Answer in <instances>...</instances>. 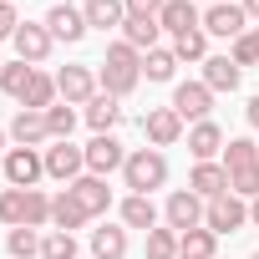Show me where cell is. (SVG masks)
I'll list each match as a JSON object with an SVG mask.
<instances>
[{"instance_id": "cell-29", "label": "cell", "mask_w": 259, "mask_h": 259, "mask_svg": "<svg viewBox=\"0 0 259 259\" xmlns=\"http://www.w3.org/2000/svg\"><path fill=\"white\" fill-rule=\"evenodd\" d=\"M173 71H178L173 46H153V51L143 56V76H148V81H173Z\"/></svg>"}, {"instance_id": "cell-46", "label": "cell", "mask_w": 259, "mask_h": 259, "mask_svg": "<svg viewBox=\"0 0 259 259\" xmlns=\"http://www.w3.org/2000/svg\"><path fill=\"white\" fill-rule=\"evenodd\" d=\"M0 66H6V61H0Z\"/></svg>"}, {"instance_id": "cell-45", "label": "cell", "mask_w": 259, "mask_h": 259, "mask_svg": "<svg viewBox=\"0 0 259 259\" xmlns=\"http://www.w3.org/2000/svg\"><path fill=\"white\" fill-rule=\"evenodd\" d=\"M249 259H259V249H254V254H249Z\"/></svg>"}, {"instance_id": "cell-48", "label": "cell", "mask_w": 259, "mask_h": 259, "mask_svg": "<svg viewBox=\"0 0 259 259\" xmlns=\"http://www.w3.org/2000/svg\"><path fill=\"white\" fill-rule=\"evenodd\" d=\"M178 259H183V254H178Z\"/></svg>"}, {"instance_id": "cell-32", "label": "cell", "mask_w": 259, "mask_h": 259, "mask_svg": "<svg viewBox=\"0 0 259 259\" xmlns=\"http://www.w3.org/2000/svg\"><path fill=\"white\" fill-rule=\"evenodd\" d=\"M71 127H76V112H71V102H56V107H46V133H51V143H66V138H71Z\"/></svg>"}, {"instance_id": "cell-36", "label": "cell", "mask_w": 259, "mask_h": 259, "mask_svg": "<svg viewBox=\"0 0 259 259\" xmlns=\"http://www.w3.org/2000/svg\"><path fill=\"white\" fill-rule=\"evenodd\" d=\"M148 259H178V229H148Z\"/></svg>"}, {"instance_id": "cell-30", "label": "cell", "mask_w": 259, "mask_h": 259, "mask_svg": "<svg viewBox=\"0 0 259 259\" xmlns=\"http://www.w3.org/2000/svg\"><path fill=\"white\" fill-rule=\"evenodd\" d=\"M56 76H46V71H36V81L26 87V97H21V107H31V112H46V107H56Z\"/></svg>"}, {"instance_id": "cell-34", "label": "cell", "mask_w": 259, "mask_h": 259, "mask_svg": "<svg viewBox=\"0 0 259 259\" xmlns=\"http://www.w3.org/2000/svg\"><path fill=\"white\" fill-rule=\"evenodd\" d=\"M6 249H11V259H41V234L36 229H11Z\"/></svg>"}, {"instance_id": "cell-8", "label": "cell", "mask_w": 259, "mask_h": 259, "mask_svg": "<svg viewBox=\"0 0 259 259\" xmlns=\"http://www.w3.org/2000/svg\"><path fill=\"white\" fill-rule=\"evenodd\" d=\"M56 92H61V102L87 107V102L102 92V81H97V71H92V66H61V71H56Z\"/></svg>"}, {"instance_id": "cell-37", "label": "cell", "mask_w": 259, "mask_h": 259, "mask_svg": "<svg viewBox=\"0 0 259 259\" xmlns=\"http://www.w3.org/2000/svg\"><path fill=\"white\" fill-rule=\"evenodd\" d=\"M229 193H239L244 203H249V198H259V163H254V168H239V173H229Z\"/></svg>"}, {"instance_id": "cell-43", "label": "cell", "mask_w": 259, "mask_h": 259, "mask_svg": "<svg viewBox=\"0 0 259 259\" xmlns=\"http://www.w3.org/2000/svg\"><path fill=\"white\" fill-rule=\"evenodd\" d=\"M249 46H254V56H259V26H249Z\"/></svg>"}, {"instance_id": "cell-44", "label": "cell", "mask_w": 259, "mask_h": 259, "mask_svg": "<svg viewBox=\"0 0 259 259\" xmlns=\"http://www.w3.org/2000/svg\"><path fill=\"white\" fill-rule=\"evenodd\" d=\"M6 143H11V133H6V127H0V153H6Z\"/></svg>"}, {"instance_id": "cell-15", "label": "cell", "mask_w": 259, "mask_h": 259, "mask_svg": "<svg viewBox=\"0 0 259 259\" xmlns=\"http://www.w3.org/2000/svg\"><path fill=\"white\" fill-rule=\"evenodd\" d=\"M46 31H51V41H66V46H76L92 26H87V16L76 11V6H51L46 11Z\"/></svg>"}, {"instance_id": "cell-16", "label": "cell", "mask_w": 259, "mask_h": 259, "mask_svg": "<svg viewBox=\"0 0 259 259\" xmlns=\"http://www.w3.org/2000/svg\"><path fill=\"white\" fill-rule=\"evenodd\" d=\"M224 143H229V138H224V127H219L213 117L188 127V153H193V163H213V158L224 153Z\"/></svg>"}, {"instance_id": "cell-17", "label": "cell", "mask_w": 259, "mask_h": 259, "mask_svg": "<svg viewBox=\"0 0 259 259\" xmlns=\"http://www.w3.org/2000/svg\"><path fill=\"white\" fill-rule=\"evenodd\" d=\"M158 26H163V36H188V31H203V16H198V6L193 0H168L163 6V16H158Z\"/></svg>"}, {"instance_id": "cell-39", "label": "cell", "mask_w": 259, "mask_h": 259, "mask_svg": "<svg viewBox=\"0 0 259 259\" xmlns=\"http://www.w3.org/2000/svg\"><path fill=\"white\" fill-rule=\"evenodd\" d=\"M122 6H127V16H143V21H158L168 0H122Z\"/></svg>"}, {"instance_id": "cell-24", "label": "cell", "mask_w": 259, "mask_h": 259, "mask_svg": "<svg viewBox=\"0 0 259 259\" xmlns=\"http://www.w3.org/2000/svg\"><path fill=\"white\" fill-rule=\"evenodd\" d=\"M122 41L148 56V51L163 41V26H158V21H143V16H127V21H122Z\"/></svg>"}, {"instance_id": "cell-26", "label": "cell", "mask_w": 259, "mask_h": 259, "mask_svg": "<svg viewBox=\"0 0 259 259\" xmlns=\"http://www.w3.org/2000/svg\"><path fill=\"white\" fill-rule=\"evenodd\" d=\"M26 219H31V193L26 188H6L0 193V224L6 229H31Z\"/></svg>"}, {"instance_id": "cell-2", "label": "cell", "mask_w": 259, "mask_h": 259, "mask_svg": "<svg viewBox=\"0 0 259 259\" xmlns=\"http://www.w3.org/2000/svg\"><path fill=\"white\" fill-rule=\"evenodd\" d=\"M122 183H127V193L153 198V188H168V158L158 148H133L127 163H122Z\"/></svg>"}, {"instance_id": "cell-20", "label": "cell", "mask_w": 259, "mask_h": 259, "mask_svg": "<svg viewBox=\"0 0 259 259\" xmlns=\"http://www.w3.org/2000/svg\"><path fill=\"white\" fill-rule=\"evenodd\" d=\"M92 219H87V208L61 188V193H51V229H61V234H76V229H87Z\"/></svg>"}, {"instance_id": "cell-9", "label": "cell", "mask_w": 259, "mask_h": 259, "mask_svg": "<svg viewBox=\"0 0 259 259\" xmlns=\"http://www.w3.org/2000/svg\"><path fill=\"white\" fill-rule=\"evenodd\" d=\"M168 107H173L183 122H208V112H213V92H208L203 81H178Z\"/></svg>"}, {"instance_id": "cell-10", "label": "cell", "mask_w": 259, "mask_h": 259, "mask_svg": "<svg viewBox=\"0 0 259 259\" xmlns=\"http://www.w3.org/2000/svg\"><path fill=\"white\" fill-rule=\"evenodd\" d=\"M122 163H127V148L112 133H92V143H87V173L107 178V173H122Z\"/></svg>"}, {"instance_id": "cell-4", "label": "cell", "mask_w": 259, "mask_h": 259, "mask_svg": "<svg viewBox=\"0 0 259 259\" xmlns=\"http://www.w3.org/2000/svg\"><path fill=\"white\" fill-rule=\"evenodd\" d=\"M249 224V203L239 198V193H219V198H208V208H203V229H213L219 239L224 234H239Z\"/></svg>"}, {"instance_id": "cell-38", "label": "cell", "mask_w": 259, "mask_h": 259, "mask_svg": "<svg viewBox=\"0 0 259 259\" xmlns=\"http://www.w3.org/2000/svg\"><path fill=\"white\" fill-rule=\"evenodd\" d=\"M21 31V11H16V0H0V41H11Z\"/></svg>"}, {"instance_id": "cell-21", "label": "cell", "mask_w": 259, "mask_h": 259, "mask_svg": "<svg viewBox=\"0 0 259 259\" xmlns=\"http://www.w3.org/2000/svg\"><path fill=\"white\" fill-rule=\"evenodd\" d=\"M239 76H244V71L234 66V56H208V61H203V76H198V81H203V87H208V92L219 97V92H234V87H239Z\"/></svg>"}, {"instance_id": "cell-3", "label": "cell", "mask_w": 259, "mask_h": 259, "mask_svg": "<svg viewBox=\"0 0 259 259\" xmlns=\"http://www.w3.org/2000/svg\"><path fill=\"white\" fill-rule=\"evenodd\" d=\"M41 158H46V178H56V183H76L87 173V148H76L71 138L66 143H46Z\"/></svg>"}, {"instance_id": "cell-31", "label": "cell", "mask_w": 259, "mask_h": 259, "mask_svg": "<svg viewBox=\"0 0 259 259\" xmlns=\"http://www.w3.org/2000/svg\"><path fill=\"white\" fill-rule=\"evenodd\" d=\"M254 163H259V143H254V138H229V143H224V168H229V173L254 168Z\"/></svg>"}, {"instance_id": "cell-42", "label": "cell", "mask_w": 259, "mask_h": 259, "mask_svg": "<svg viewBox=\"0 0 259 259\" xmlns=\"http://www.w3.org/2000/svg\"><path fill=\"white\" fill-rule=\"evenodd\" d=\"M249 224L259 229V198H249Z\"/></svg>"}, {"instance_id": "cell-33", "label": "cell", "mask_w": 259, "mask_h": 259, "mask_svg": "<svg viewBox=\"0 0 259 259\" xmlns=\"http://www.w3.org/2000/svg\"><path fill=\"white\" fill-rule=\"evenodd\" d=\"M173 56L203 66V61H208V31H188V36H178V41H173Z\"/></svg>"}, {"instance_id": "cell-12", "label": "cell", "mask_w": 259, "mask_h": 259, "mask_svg": "<svg viewBox=\"0 0 259 259\" xmlns=\"http://www.w3.org/2000/svg\"><path fill=\"white\" fill-rule=\"evenodd\" d=\"M143 133H148V143L163 153V148H173V143L183 138V117H178L173 107H153V112H143Z\"/></svg>"}, {"instance_id": "cell-14", "label": "cell", "mask_w": 259, "mask_h": 259, "mask_svg": "<svg viewBox=\"0 0 259 259\" xmlns=\"http://www.w3.org/2000/svg\"><path fill=\"white\" fill-rule=\"evenodd\" d=\"M11 143L16 148H46L51 143V133H46V112H31V107H21L16 117H11Z\"/></svg>"}, {"instance_id": "cell-41", "label": "cell", "mask_w": 259, "mask_h": 259, "mask_svg": "<svg viewBox=\"0 0 259 259\" xmlns=\"http://www.w3.org/2000/svg\"><path fill=\"white\" fill-rule=\"evenodd\" d=\"M244 6V16H249V26H259V0H239Z\"/></svg>"}, {"instance_id": "cell-13", "label": "cell", "mask_w": 259, "mask_h": 259, "mask_svg": "<svg viewBox=\"0 0 259 259\" xmlns=\"http://www.w3.org/2000/svg\"><path fill=\"white\" fill-rule=\"evenodd\" d=\"M203 31H208V36H224V41H239V36L249 31V16H244L239 0H234V6H208V11H203Z\"/></svg>"}, {"instance_id": "cell-27", "label": "cell", "mask_w": 259, "mask_h": 259, "mask_svg": "<svg viewBox=\"0 0 259 259\" xmlns=\"http://www.w3.org/2000/svg\"><path fill=\"white\" fill-rule=\"evenodd\" d=\"M36 71L41 66H31V61H6V66H0V92H6V97H26V87L36 81Z\"/></svg>"}, {"instance_id": "cell-28", "label": "cell", "mask_w": 259, "mask_h": 259, "mask_svg": "<svg viewBox=\"0 0 259 259\" xmlns=\"http://www.w3.org/2000/svg\"><path fill=\"white\" fill-rule=\"evenodd\" d=\"M178 254L183 259H213L219 254V234L213 229H188V234H178Z\"/></svg>"}, {"instance_id": "cell-23", "label": "cell", "mask_w": 259, "mask_h": 259, "mask_svg": "<svg viewBox=\"0 0 259 259\" xmlns=\"http://www.w3.org/2000/svg\"><path fill=\"white\" fill-rule=\"evenodd\" d=\"M81 16H87L92 31H117V26L127 21V6H122V0H87Z\"/></svg>"}, {"instance_id": "cell-40", "label": "cell", "mask_w": 259, "mask_h": 259, "mask_svg": "<svg viewBox=\"0 0 259 259\" xmlns=\"http://www.w3.org/2000/svg\"><path fill=\"white\" fill-rule=\"evenodd\" d=\"M244 117H249V127H254V133H259V92L249 97V107H244Z\"/></svg>"}, {"instance_id": "cell-22", "label": "cell", "mask_w": 259, "mask_h": 259, "mask_svg": "<svg viewBox=\"0 0 259 259\" xmlns=\"http://www.w3.org/2000/svg\"><path fill=\"white\" fill-rule=\"evenodd\" d=\"M81 117H87L92 133H112V127L122 122V102H117V97H107V92H97V97L87 102V112H81Z\"/></svg>"}, {"instance_id": "cell-6", "label": "cell", "mask_w": 259, "mask_h": 259, "mask_svg": "<svg viewBox=\"0 0 259 259\" xmlns=\"http://www.w3.org/2000/svg\"><path fill=\"white\" fill-rule=\"evenodd\" d=\"M11 46H16V61H31V66H41V61L56 51V41H51L46 21H21V31L11 36Z\"/></svg>"}, {"instance_id": "cell-7", "label": "cell", "mask_w": 259, "mask_h": 259, "mask_svg": "<svg viewBox=\"0 0 259 259\" xmlns=\"http://www.w3.org/2000/svg\"><path fill=\"white\" fill-rule=\"evenodd\" d=\"M41 178H46L41 148H11V153H6V183H11V188H36Z\"/></svg>"}, {"instance_id": "cell-11", "label": "cell", "mask_w": 259, "mask_h": 259, "mask_svg": "<svg viewBox=\"0 0 259 259\" xmlns=\"http://www.w3.org/2000/svg\"><path fill=\"white\" fill-rule=\"evenodd\" d=\"M66 193L87 208V219H107V208H112V188H107V178H97V173H81L76 183H66Z\"/></svg>"}, {"instance_id": "cell-5", "label": "cell", "mask_w": 259, "mask_h": 259, "mask_svg": "<svg viewBox=\"0 0 259 259\" xmlns=\"http://www.w3.org/2000/svg\"><path fill=\"white\" fill-rule=\"evenodd\" d=\"M203 198L193 193V188H173L168 193V203H163V224L168 229H178V234H188V229H203Z\"/></svg>"}, {"instance_id": "cell-18", "label": "cell", "mask_w": 259, "mask_h": 259, "mask_svg": "<svg viewBox=\"0 0 259 259\" xmlns=\"http://www.w3.org/2000/svg\"><path fill=\"white\" fill-rule=\"evenodd\" d=\"M188 188L208 203V198H219V193H229V168L224 163H193V173H188Z\"/></svg>"}, {"instance_id": "cell-47", "label": "cell", "mask_w": 259, "mask_h": 259, "mask_svg": "<svg viewBox=\"0 0 259 259\" xmlns=\"http://www.w3.org/2000/svg\"><path fill=\"white\" fill-rule=\"evenodd\" d=\"M87 259H92V254H87Z\"/></svg>"}, {"instance_id": "cell-1", "label": "cell", "mask_w": 259, "mask_h": 259, "mask_svg": "<svg viewBox=\"0 0 259 259\" xmlns=\"http://www.w3.org/2000/svg\"><path fill=\"white\" fill-rule=\"evenodd\" d=\"M97 81H102V92L107 97H133L138 92V81H143V51H133L127 41H112L107 46V61H102V71H97Z\"/></svg>"}, {"instance_id": "cell-19", "label": "cell", "mask_w": 259, "mask_h": 259, "mask_svg": "<svg viewBox=\"0 0 259 259\" xmlns=\"http://www.w3.org/2000/svg\"><path fill=\"white\" fill-rule=\"evenodd\" d=\"M117 213H122V229H158V203L148 198V193H127L122 203H117Z\"/></svg>"}, {"instance_id": "cell-35", "label": "cell", "mask_w": 259, "mask_h": 259, "mask_svg": "<svg viewBox=\"0 0 259 259\" xmlns=\"http://www.w3.org/2000/svg\"><path fill=\"white\" fill-rule=\"evenodd\" d=\"M41 259H81V254H76V234L51 229V234L41 239Z\"/></svg>"}, {"instance_id": "cell-25", "label": "cell", "mask_w": 259, "mask_h": 259, "mask_svg": "<svg viewBox=\"0 0 259 259\" xmlns=\"http://www.w3.org/2000/svg\"><path fill=\"white\" fill-rule=\"evenodd\" d=\"M92 259H127V229L117 224L92 229Z\"/></svg>"}]
</instances>
